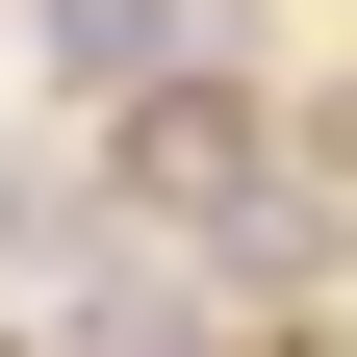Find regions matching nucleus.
Here are the masks:
<instances>
[{"label":"nucleus","mask_w":357,"mask_h":357,"mask_svg":"<svg viewBox=\"0 0 357 357\" xmlns=\"http://www.w3.org/2000/svg\"><path fill=\"white\" fill-rule=\"evenodd\" d=\"M153 204H255V128L230 102H153Z\"/></svg>","instance_id":"f257e3e1"}]
</instances>
